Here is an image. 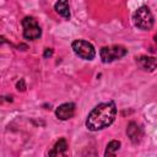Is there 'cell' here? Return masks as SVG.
Returning a JSON list of instances; mask_svg holds the SVG:
<instances>
[{
	"label": "cell",
	"mask_w": 157,
	"mask_h": 157,
	"mask_svg": "<svg viewBox=\"0 0 157 157\" xmlns=\"http://www.w3.org/2000/svg\"><path fill=\"white\" fill-rule=\"evenodd\" d=\"M117 117V105L113 101L96 105L86 119V128L91 131H98L109 126Z\"/></svg>",
	"instance_id": "6da1fadb"
},
{
	"label": "cell",
	"mask_w": 157,
	"mask_h": 157,
	"mask_svg": "<svg viewBox=\"0 0 157 157\" xmlns=\"http://www.w3.org/2000/svg\"><path fill=\"white\" fill-rule=\"evenodd\" d=\"M134 23L137 28L142 29V31H147L151 29L153 27V15L150 11V9L145 5L140 6L135 12H134Z\"/></svg>",
	"instance_id": "7a4b0ae2"
},
{
	"label": "cell",
	"mask_w": 157,
	"mask_h": 157,
	"mask_svg": "<svg viewBox=\"0 0 157 157\" xmlns=\"http://www.w3.org/2000/svg\"><path fill=\"white\" fill-rule=\"evenodd\" d=\"M71 47H72L74 53L77 56H80L81 59H83V60H92L96 56L94 47L90 42H87L85 39H76V40H74Z\"/></svg>",
	"instance_id": "3957f363"
},
{
	"label": "cell",
	"mask_w": 157,
	"mask_h": 157,
	"mask_svg": "<svg viewBox=\"0 0 157 157\" xmlns=\"http://www.w3.org/2000/svg\"><path fill=\"white\" fill-rule=\"evenodd\" d=\"M128 54V49L123 45H112V47H102L99 50V56L103 63H112L117 59H121Z\"/></svg>",
	"instance_id": "277c9868"
},
{
	"label": "cell",
	"mask_w": 157,
	"mask_h": 157,
	"mask_svg": "<svg viewBox=\"0 0 157 157\" xmlns=\"http://www.w3.org/2000/svg\"><path fill=\"white\" fill-rule=\"evenodd\" d=\"M22 27H23V37L28 40L38 39L42 36V29L37 20L32 16H26L22 20Z\"/></svg>",
	"instance_id": "5b68a950"
},
{
	"label": "cell",
	"mask_w": 157,
	"mask_h": 157,
	"mask_svg": "<svg viewBox=\"0 0 157 157\" xmlns=\"http://www.w3.org/2000/svg\"><path fill=\"white\" fill-rule=\"evenodd\" d=\"M75 114V104L71 102L63 103L55 109V115L60 120H67L71 119Z\"/></svg>",
	"instance_id": "8992f818"
},
{
	"label": "cell",
	"mask_w": 157,
	"mask_h": 157,
	"mask_svg": "<svg viewBox=\"0 0 157 157\" xmlns=\"http://www.w3.org/2000/svg\"><path fill=\"white\" fill-rule=\"evenodd\" d=\"M126 134H128V136L132 144H139L144 136V131H142L141 126L135 121L129 123V125L126 128Z\"/></svg>",
	"instance_id": "52a82bcc"
},
{
	"label": "cell",
	"mask_w": 157,
	"mask_h": 157,
	"mask_svg": "<svg viewBox=\"0 0 157 157\" xmlns=\"http://www.w3.org/2000/svg\"><path fill=\"white\" fill-rule=\"evenodd\" d=\"M136 63L145 71H150L151 72L155 69H157V58H155V56L141 55V56L136 58Z\"/></svg>",
	"instance_id": "ba28073f"
},
{
	"label": "cell",
	"mask_w": 157,
	"mask_h": 157,
	"mask_svg": "<svg viewBox=\"0 0 157 157\" xmlns=\"http://www.w3.org/2000/svg\"><path fill=\"white\" fill-rule=\"evenodd\" d=\"M54 9L64 18H66V20L70 18V6H69L67 0H58L54 5Z\"/></svg>",
	"instance_id": "9c48e42d"
},
{
	"label": "cell",
	"mask_w": 157,
	"mask_h": 157,
	"mask_svg": "<svg viewBox=\"0 0 157 157\" xmlns=\"http://www.w3.org/2000/svg\"><path fill=\"white\" fill-rule=\"evenodd\" d=\"M67 150V144L65 139H60L59 141L55 142L54 147L49 151V156H61L66 152Z\"/></svg>",
	"instance_id": "30bf717a"
},
{
	"label": "cell",
	"mask_w": 157,
	"mask_h": 157,
	"mask_svg": "<svg viewBox=\"0 0 157 157\" xmlns=\"http://www.w3.org/2000/svg\"><path fill=\"white\" fill-rule=\"evenodd\" d=\"M119 148H120V141H118V140H112V141L107 145L104 156H105V157H108V156H115V152H117Z\"/></svg>",
	"instance_id": "8fae6325"
},
{
	"label": "cell",
	"mask_w": 157,
	"mask_h": 157,
	"mask_svg": "<svg viewBox=\"0 0 157 157\" xmlns=\"http://www.w3.org/2000/svg\"><path fill=\"white\" fill-rule=\"evenodd\" d=\"M16 87H17V90L20 91H25L26 90V85H25V81H23V78H21L18 82H17V85H16Z\"/></svg>",
	"instance_id": "7c38bea8"
},
{
	"label": "cell",
	"mask_w": 157,
	"mask_h": 157,
	"mask_svg": "<svg viewBox=\"0 0 157 157\" xmlns=\"http://www.w3.org/2000/svg\"><path fill=\"white\" fill-rule=\"evenodd\" d=\"M53 55V49L52 48H47L44 52V58H50Z\"/></svg>",
	"instance_id": "4fadbf2b"
},
{
	"label": "cell",
	"mask_w": 157,
	"mask_h": 157,
	"mask_svg": "<svg viewBox=\"0 0 157 157\" xmlns=\"http://www.w3.org/2000/svg\"><path fill=\"white\" fill-rule=\"evenodd\" d=\"M153 40H155V43H156V44H157V34H156V36H155V37H153Z\"/></svg>",
	"instance_id": "5bb4252c"
}]
</instances>
